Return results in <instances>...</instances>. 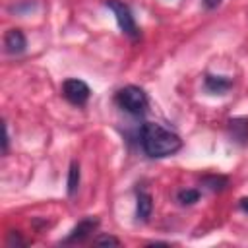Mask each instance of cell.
I'll return each mask as SVG.
<instances>
[{
	"instance_id": "cell-5",
	"label": "cell",
	"mask_w": 248,
	"mask_h": 248,
	"mask_svg": "<svg viewBox=\"0 0 248 248\" xmlns=\"http://www.w3.org/2000/svg\"><path fill=\"white\" fill-rule=\"evenodd\" d=\"M97 225H99V221L95 219V217H87V219H81L72 231H70V234L62 240L64 244H72V242H83L95 229H97Z\"/></svg>"
},
{
	"instance_id": "cell-1",
	"label": "cell",
	"mask_w": 248,
	"mask_h": 248,
	"mask_svg": "<svg viewBox=\"0 0 248 248\" xmlns=\"http://www.w3.org/2000/svg\"><path fill=\"white\" fill-rule=\"evenodd\" d=\"M140 141H141V149L145 151V155L153 159L174 155L182 147L180 136L157 122H145L141 126Z\"/></svg>"
},
{
	"instance_id": "cell-12",
	"label": "cell",
	"mask_w": 248,
	"mask_h": 248,
	"mask_svg": "<svg viewBox=\"0 0 248 248\" xmlns=\"http://www.w3.org/2000/svg\"><path fill=\"white\" fill-rule=\"evenodd\" d=\"M93 244H97V246H118L120 240L114 238V236H110V234H99V236L93 240Z\"/></svg>"
},
{
	"instance_id": "cell-11",
	"label": "cell",
	"mask_w": 248,
	"mask_h": 248,
	"mask_svg": "<svg viewBox=\"0 0 248 248\" xmlns=\"http://www.w3.org/2000/svg\"><path fill=\"white\" fill-rule=\"evenodd\" d=\"M202 182H203L209 190H213V192L223 190V188L227 186V178H223V176H203Z\"/></svg>"
},
{
	"instance_id": "cell-2",
	"label": "cell",
	"mask_w": 248,
	"mask_h": 248,
	"mask_svg": "<svg viewBox=\"0 0 248 248\" xmlns=\"http://www.w3.org/2000/svg\"><path fill=\"white\" fill-rule=\"evenodd\" d=\"M116 103L120 105V108H124L126 112L140 116L147 110L149 99L145 95V91L138 85H126L116 93Z\"/></svg>"
},
{
	"instance_id": "cell-15",
	"label": "cell",
	"mask_w": 248,
	"mask_h": 248,
	"mask_svg": "<svg viewBox=\"0 0 248 248\" xmlns=\"http://www.w3.org/2000/svg\"><path fill=\"white\" fill-rule=\"evenodd\" d=\"M203 4H205V8L213 10V8H217V6L221 4V0H203Z\"/></svg>"
},
{
	"instance_id": "cell-10",
	"label": "cell",
	"mask_w": 248,
	"mask_h": 248,
	"mask_svg": "<svg viewBox=\"0 0 248 248\" xmlns=\"http://www.w3.org/2000/svg\"><path fill=\"white\" fill-rule=\"evenodd\" d=\"M176 200L182 203V205H192L200 200V190H194V188H186V190H180L176 194Z\"/></svg>"
},
{
	"instance_id": "cell-9",
	"label": "cell",
	"mask_w": 248,
	"mask_h": 248,
	"mask_svg": "<svg viewBox=\"0 0 248 248\" xmlns=\"http://www.w3.org/2000/svg\"><path fill=\"white\" fill-rule=\"evenodd\" d=\"M79 186V165L74 161L68 170V196H74Z\"/></svg>"
},
{
	"instance_id": "cell-14",
	"label": "cell",
	"mask_w": 248,
	"mask_h": 248,
	"mask_svg": "<svg viewBox=\"0 0 248 248\" xmlns=\"http://www.w3.org/2000/svg\"><path fill=\"white\" fill-rule=\"evenodd\" d=\"M12 244H25V242L19 238V234H16V236H14V232H12V234H10V238H8V246H12Z\"/></svg>"
},
{
	"instance_id": "cell-8",
	"label": "cell",
	"mask_w": 248,
	"mask_h": 248,
	"mask_svg": "<svg viewBox=\"0 0 248 248\" xmlns=\"http://www.w3.org/2000/svg\"><path fill=\"white\" fill-rule=\"evenodd\" d=\"M151 211H153V200L147 192H140L138 194V200H136V215L140 221H147L151 217Z\"/></svg>"
},
{
	"instance_id": "cell-7",
	"label": "cell",
	"mask_w": 248,
	"mask_h": 248,
	"mask_svg": "<svg viewBox=\"0 0 248 248\" xmlns=\"http://www.w3.org/2000/svg\"><path fill=\"white\" fill-rule=\"evenodd\" d=\"M203 85H205V89H207L209 93L221 95V93H225V91L231 89L232 81H231L229 78H225V76H205Z\"/></svg>"
},
{
	"instance_id": "cell-16",
	"label": "cell",
	"mask_w": 248,
	"mask_h": 248,
	"mask_svg": "<svg viewBox=\"0 0 248 248\" xmlns=\"http://www.w3.org/2000/svg\"><path fill=\"white\" fill-rule=\"evenodd\" d=\"M240 207H242L244 211H248V198H242V200H240Z\"/></svg>"
},
{
	"instance_id": "cell-13",
	"label": "cell",
	"mask_w": 248,
	"mask_h": 248,
	"mask_svg": "<svg viewBox=\"0 0 248 248\" xmlns=\"http://www.w3.org/2000/svg\"><path fill=\"white\" fill-rule=\"evenodd\" d=\"M8 141H10V136H8V126L4 124V140H2V151H4V153L8 151Z\"/></svg>"
},
{
	"instance_id": "cell-6",
	"label": "cell",
	"mask_w": 248,
	"mask_h": 248,
	"mask_svg": "<svg viewBox=\"0 0 248 248\" xmlns=\"http://www.w3.org/2000/svg\"><path fill=\"white\" fill-rule=\"evenodd\" d=\"M27 46V41H25V35L19 31V29H10L4 37V48L8 54H21Z\"/></svg>"
},
{
	"instance_id": "cell-4",
	"label": "cell",
	"mask_w": 248,
	"mask_h": 248,
	"mask_svg": "<svg viewBox=\"0 0 248 248\" xmlns=\"http://www.w3.org/2000/svg\"><path fill=\"white\" fill-rule=\"evenodd\" d=\"M62 95L72 105H85L87 99H89V95H91V89H89V85L85 81L72 78V79H66L62 83Z\"/></svg>"
},
{
	"instance_id": "cell-3",
	"label": "cell",
	"mask_w": 248,
	"mask_h": 248,
	"mask_svg": "<svg viewBox=\"0 0 248 248\" xmlns=\"http://www.w3.org/2000/svg\"><path fill=\"white\" fill-rule=\"evenodd\" d=\"M105 4H107V8L114 14L120 31H122L124 35H128L130 39H138L140 31H138V25H136V19H134L130 8H128L124 2H120V0H107Z\"/></svg>"
}]
</instances>
